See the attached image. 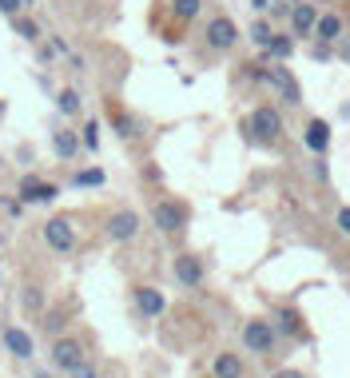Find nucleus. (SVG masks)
<instances>
[{"label":"nucleus","mask_w":350,"mask_h":378,"mask_svg":"<svg viewBox=\"0 0 350 378\" xmlns=\"http://www.w3.org/2000/svg\"><path fill=\"white\" fill-rule=\"evenodd\" d=\"M151 219H156V227L163 235H179L187 227V207L175 204V199H163V204L151 207Z\"/></svg>","instance_id":"nucleus-1"},{"label":"nucleus","mask_w":350,"mask_h":378,"mask_svg":"<svg viewBox=\"0 0 350 378\" xmlns=\"http://www.w3.org/2000/svg\"><path fill=\"white\" fill-rule=\"evenodd\" d=\"M243 347L251 350V354H270L275 350V327H270L267 318H251L243 327Z\"/></svg>","instance_id":"nucleus-2"},{"label":"nucleus","mask_w":350,"mask_h":378,"mask_svg":"<svg viewBox=\"0 0 350 378\" xmlns=\"http://www.w3.org/2000/svg\"><path fill=\"white\" fill-rule=\"evenodd\" d=\"M44 243L52 247V251L68 255L72 247H76V227H72V219H64V215H56V219L44 223Z\"/></svg>","instance_id":"nucleus-3"},{"label":"nucleus","mask_w":350,"mask_h":378,"mask_svg":"<svg viewBox=\"0 0 350 378\" xmlns=\"http://www.w3.org/2000/svg\"><path fill=\"white\" fill-rule=\"evenodd\" d=\"M84 359H88V354H84V343H80V339H56V343H52V366H56V370H72V366H80Z\"/></svg>","instance_id":"nucleus-4"},{"label":"nucleus","mask_w":350,"mask_h":378,"mask_svg":"<svg viewBox=\"0 0 350 378\" xmlns=\"http://www.w3.org/2000/svg\"><path fill=\"white\" fill-rule=\"evenodd\" d=\"M239 40V28L231 16H215L211 24H207V44L215 48V52H227V48H235Z\"/></svg>","instance_id":"nucleus-5"},{"label":"nucleus","mask_w":350,"mask_h":378,"mask_svg":"<svg viewBox=\"0 0 350 378\" xmlns=\"http://www.w3.org/2000/svg\"><path fill=\"white\" fill-rule=\"evenodd\" d=\"M251 132L259 140H279V136H283V116L275 108H255L251 111Z\"/></svg>","instance_id":"nucleus-6"},{"label":"nucleus","mask_w":350,"mask_h":378,"mask_svg":"<svg viewBox=\"0 0 350 378\" xmlns=\"http://www.w3.org/2000/svg\"><path fill=\"white\" fill-rule=\"evenodd\" d=\"M140 235V215L136 211H116L108 219V239L111 243H131Z\"/></svg>","instance_id":"nucleus-7"},{"label":"nucleus","mask_w":350,"mask_h":378,"mask_svg":"<svg viewBox=\"0 0 350 378\" xmlns=\"http://www.w3.org/2000/svg\"><path fill=\"white\" fill-rule=\"evenodd\" d=\"M131 295H136V307H140L143 318H159L167 311V295H163L159 287H136Z\"/></svg>","instance_id":"nucleus-8"},{"label":"nucleus","mask_w":350,"mask_h":378,"mask_svg":"<svg viewBox=\"0 0 350 378\" xmlns=\"http://www.w3.org/2000/svg\"><path fill=\"white\" fill-rule=\"evenodd\" d=\"M60 191H56V183H44L40 175H24L20 179V199L24 204H52Z\"/></svg>","instance_id":"nucleus-9"},{"label":"nucleus","mask_w":350,"mask_h":378,"mask_svg":"<svg viewBox=\"0 0 350 378\" xmlns=\"http://www.w3.org/2000/svg\"><path fill=\"white\" fill-rule=\"evenodd\" d=\"M175 279L195 291V287L203 283V263H199L195 255H175Z\"/></svg>","instance_id":"nucleus-10"},{"label":"nucleus","mask_w":350,"mask_h":378,"mask_svg":"<svg viewBox=\"0 0 350 378\" xmlns=\"http://www.w3.org/2000/svg\"><path fill=\"white\" fill-rule=\"evenodd\" d=\"M4 350L12 354V359H32V334L24 327H4Z\"/></svg>","instance_id":"nucleus-11"},{"label":"nucleus","mask_w":350,"mask_h":378,"mask_svg":"<svg viewBox=\"0 0 350 378\" xmlns=\"http://www.w3.org/2000/svg\"><path fill=\"white\" fill-rule=\"evenodd\" d=\"M302 140H306V147H311L315 156H322V152L331 147V124H326V120H311L306 132H302Z\"/></svg>","instance_id":"nucleus-12"},{"label":"nucleus","mask_w":350,"mask_h":378,"mask_svg":"<svg viewBox=\"0 0 350 378\" xmlns=\"http://www.w3.org/2000/svg\"><path fill=\"white\" fill-rule=\"evenodd\" d=\"M315 20H318L315 4H295V12H291V32H295V36H311V32H315Z\"/></svg>","instance_id":"nucleus-13"},{"label":"nucleus","mask_w":350,"mask_h":378,"mask_svg":"<svg viewBox=\"0 0 350 378\" xmlns=\"http://www.w3.org/2000/svg\"><path fill=\"white\" fill-rule=\"evenodd\" d=\"M315 36L322 40V44H334V40L342 36V16H338V12H318V20H315Z\"/></svg>","instance_id":"nucleus-14"},{"label":"nucleus","mask_w":350,"mask_h":378,"mask_svg":"<svg viewBox=\"0 0 350 378\" xmlns=\"http://www.w3.org/2000/svg\"><path fill=\"white\" fill-rule=\"evenodd\" d=\"M215 378H243V359H239L235 350H223V354H215Z\"/></svg>","instance_id":"nucleus-15"},{"label":"nucleus","mask_w":350,"mask_h":378,"mask_svg":"<svg viewBox=\"0 0 350 378\" xmlns=\"http://www.w3.org/2000/svg\"><path fill=\"white\" fill-rule=\"evenodd\" d=\"M52 152L60 159H72L80 152V140H76V132H68V127H56L52 132Z\"/></svg>","instance_id":"nucleus-16"},{"label":"nucleus","mask_w":350,"mask_h":378,"mask_svg":"<svg viewBox=\"0 0 350 378\" xmlns=\"http://www.w3.org/2000/svg\"><path fill=\"white\" fill-rule=\"evenodd\" d=\"M267 52H270V56H279V60H286V56L295 52V40L283 36V32H275V36H270V44H267Z\"/></svg>","instance_id":"nucleus-17"},{"label":"nucleus","mask_w":350,"mask_h":378,"mask_svg":"<svg viewBox=\"0 0 350 378\" xmlns=\"http://www.w3.org/2000/svg\"><path fill=\"white\" fill-rule=\"evenodd\" d=\"M16 36H24L28 44H36V40H40V24H36L32 16H16Z\"/></svg>","instance_id":"nucleus-18"},{"label":"nucleus","mask_w":350,"mask_h":378,"mask_svg":"<svg viewBox=\"0 0 350 378\" xmlns=\"http://www.w3.org/2000/svg\"><path fill=\"white\" fill-rule=\"evenodd\" d=\"M56 108H60L64 116H76V111H80V92H76V88H64V92L56 96Z\"/></svg>","instance_id":"nucleus-19"},{"label":"nucleus","mask_w":350,"mask_h":378,"mask_svg":"<svg viewBox=\"0 0 350 378\" xmlns=\"http://www.w3.org/2000/svg\"><path fill=\"white\" fill-rule=\"evenodd\" d=\"M270 36H275V28H270L267 20H255V24H251V40H255L259 48H267V44H270Z\"/></svg>","instance_id":"nucleus-20"},{"label":"nucleus","mask_w":350,"mask_h":378,"mask_svg":"<svg viewBox=\"0 0 350 378\" xmlns=\"http://www.w3.org/2000/svg\"><path fill=\"white\" fill-rule=\"evenodd\" d=\"M172 8L179 20H191V16H199V0H172Z\"/></svg>","instance_id":"nucleus-21"},{"label":"nucleus","mask_w":350,"mask_h":378,"mask_svg":"<svg viewBox=\"0 0 350 378\" xmlns=\"http://www.w3.org/2000/svg\"><path fill=\"white\" fill-rule=\"evenodd\" d=\"M104 183V172L92 168V172H76V188H100Z\"/></svg>","instance_id":"nucleus-22"},{"label":"nucleus","mask_w":350,"mask_h":378,"mask_svg":"<svg viewBox=\"0 0 350 378\" xmlns=\"http://www.w3.org/2000/svg\"><path fill=\"white\" fill-rule=\"evenodd\" d=\"M275 80L283 84V96H286V104H299V84H295V80H286L283 72H279V76H275Z\"/></svg>","instance_id":"nucleus-23"},{"label":"nucleus","mask_w":350,"mask_h":378,"mask_svg":"<svg viewBox=\"0 0 350 378\" xmlns=\"http://www.w3.org/2000/svg\"><path fill=\"white\" fill-rule=\"evenodd\" d=\"M84 143H88V152L100 147V124H95V120H88V127H84Z\"/></svg>","instance_id":"nucleus-24"},{"label":"nucleus","mask_w":350,"mask_h":378,"mask_svg":"<svg viewBox=\"0 0 350 378\" xmlns=\"http://www.w3.org/2000/svg\"><path fill=\"white\" fill-rule=\"evenodd\" d=\"M24 8H28V0H0V12L4 16H20Z\"/></svg>","instance_id":"nucleus-25"},{"label":"nucleus","mask_w":350,"mask_h":378,"mask_svg":"<svg viewBox=\"0 0 350 378\" xmlns=\"http://www.w3.org/2000/svg\"><path fill=\"white\" fill-rule=\"evenodd\" d=\"M68 378H100V375H95V366L84 359L80 366H72V370H68Z\"/></svg>","instance_id":"nucleus-26"},{"label":"nucleus","mask_w":350,"mask_h":378,"mask_svg":"<svg viewBox=\"0 0 350 378\" xmlns=\"http://www.w3.org/2000/svg\"><path fill=\"white\" fill-rule=\"evenodd\" d=\"M338 227L350 235V207H342V211H338Z\"/></svg>","instance_id":"nucleus-27"},{"label":"nucleus","mask_w":350,"mask_h":378,"mask_svg":"<svg viewBox=\"0 0 350 378\" xmlns=\"http://www.w3.org/2000/svg\"><path fill=\"white\" fill-rule=\"evenodd\" d=\"M275 378H302V375H299V370H291V366H286V370H279Z\"/></svg>","instance_id":"nucleus-28"},{"label":"nucleus","mask_w":350,"mask_h":378,"mask_svg":"<svg viewBox=\"0 0 350 378\" xmlns=\"http://www.w3.org/2000/svg\"><path fill=\"white\" fill-rule=\"evenodd\" d=\"M251 4H255V12H263V8H267L270 0H251Z\"/></svg>","instance_id":"nucleus-29"},{"label":"nucleus","mask_w":350,"mask_h":378,"mask_svg":"<svg viewBox=\"0 0 350 378\" xmlns=\"http://www.w3.org/2000/svg\"><path fill=\"white\" fill-rule=\"evenodd\" d=\"M347 120H350V104H347Z\"/></svg>","instance_id":"nucleus-30"},{"label":"nucleus","mask_w":350,"mask_h":378,"mask_svg":"<svg viewBox=\"0 0 350 378\" xmlns=\"http://www.w3.org/2000/svg\"><path fill=\"white\" fill-rule=\"evenodd\" d=\"M0 111H4V104H0Z\"/></svg>","instance_id":"nucleus-31"},{"label":"nucleus","mask_w":350,"mask_h":378,"mask_svg":"<svg viewBox=\"0 0 350 378\" xmlns=\"http://www.w3.org/2000/svg\"><path fill=\"white\" fill-rule=\"evenodd\" d=\"M44 378H48V375H44Z\"/></svg>","instance_id":"nucleus-32"}]
</instances>
